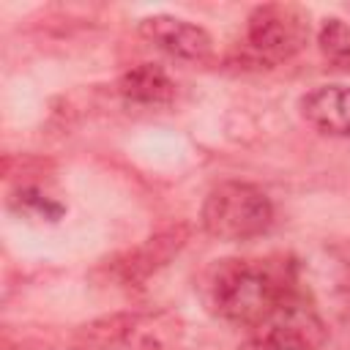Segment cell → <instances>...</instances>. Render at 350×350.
Returning a JSON list of instances; mask_svg holds the SVG:
<instances>
[{
    "mask_svg": "<svg viewBox=\"0 0 350 350\" xmlns=\"http://www.w3.org/2000/svg\"><path fill=\"white\" fill-rule=\"evenodd\" d=\"M202 227L219 241H249L262 235L273 221L268 194L252 183L224 180L205 194Z\"/></svg>",
    "mask_w": 350,
    "mask_h": 350,
    "instance_id": "obj_2",
    "label": "cell"
},
{
    "mask_svg": "<svg viewBox=\"0 0 350 350\" xmlns=\"http://www.w3.org/2000/svg\"><path fill=\"white\" fill-rule=\"evenodd\" d=\"M139 33L156 44L159 49H164L167 55L178 57V60H189V63H202L211 57L213 52V41L208 36L205 27L172 16V14H153L145 16L139 22Z\"/></svg>",
    "mask_w": 350,
    "mask_h": 350,
    "instance_id": "obj_5",
    "label": "cell"
},
{
    "mask_svg": "<svg viewBox=\"0 0 350 350\" xmlns=\"http://www.w3.org/2000/svg\"><path fill=\"white\" fill-rule=\"evenodd\" d=\"M317 46L331 68L350 74V25L345 19L339 16L323 19L317 30Z\"/></svg>",
    "mask_w": 350,
    "mask_h": 350,
    "instance_id": "obj_8",
    "label": "cell"
},
{
    "mask_svg": "<svg viewBox=\"0 0 350 350\" xmlns=\"http://www.w3.org/2000/svg\"><path fill=\"white\" fill-rule=\"evenodd\" d=\"M295 290L293 265L273 268L262 260H221L211 279L216 312L238 325L257 328L268 312Z\"/></svg>",
    "mask_w": 350,
    "mask_h": 350,
    "instance_id": "obj_1",
    "label": "cell"
},
{
    "mask_svg": "<svg viewBox=\"0 0 350 350\" xmlns=\"http://www.w3.org/2000/svg\"><path fill=\"white\" fill-rule=\"evenodd\" d=\"M309 19L298 5L265 3L246 19V46L260 63H282L304 49Z\"/></svg>",
    "mask_w": 350,
    "mask_h": 350,
    "instance_id": "obj_3",
    "label": "cell"
},
{
    "mask_svg": "<svg viewBox=\"0 0 350 350\" xmlns=\"http://www.w3.org/2000/svg\"><path fill=\"white\" fill-rule=\"evenodd\" d=\"M254 331L260 345L271 350H320L328 339V323L298 287L287 293Z\"/></svg>",
    "mask_w": 350,
    "mask_h": 350,
    "instance_id": "obj_4",
    "label": "cell"
},
{
    "mask_svg": "<svg viewBox=\"0 0 350 350\" xmlns=\"http://www.w3.org/2000/svg\"><path fill=\"white\" fill-rule=\"evenodd\" d=\"M19 205L25 208V211H36L41 219H46V221H57L60 216H63V205L60 202H55V200H49L46 194H41L38 189H22L19 191Z\"/></svg>",
    "mask_w": 350,
    "mask_h": 350,
    "instance_id": "obj_9",
    "label": "cell"
},
{
    "mask_svg": "<svg viewBox=\"0 0 350 350\" xmlns=\"http://www.w3.org/2000/svg\"><path fill=\"white\" fill-rule=\"evenodd\" d=\"M301 118L328 137H350V88L320 85L301 98Z\"/></svg>",
    "mask_w": 350,
    "mask_h": 350,
    "instance_id": "obj_6",
    "label": "cell"
},
{
    "mask_svg": "<svg viewBox=\"0 0 350 350\" xmlns=\"http://www.w3.org/2000/svg\"><path fill=\"white\" fill-rule=\"evenodd\" d=\"M254 350H271V347H265V345H257V347H254Z\"/></svg>",
    "mask_w": 350,
    "mask_h": 350,
    "instance_id": "obj_10",
    "label": "cell"
},
{
    "mask_svg": "<svg viewBox=\"0 0 350 350\" xmlns=\"http://www.w3.org/2000/svg\"><path fill=\"white\" fill-rule=\"evenodd\" d=\"M120 96L139 107H164L175 98V82L156 63H139L120 77Z\"/></svg>",
    "mask_w": 350,
    "mask_h": 350,
    "instance_id": "obj_7",
    "label": "cell"
}]
</instances>
